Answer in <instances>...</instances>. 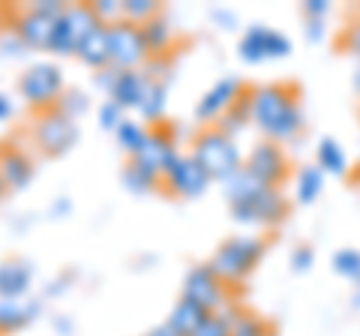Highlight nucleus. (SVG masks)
Masks as SVG:
<instances>
[{
    "mask_svg": "<svg viewBox=\"0 0 360 336\" xmlns=\"http://www.w3.org/2000/svg\"><path fill=\"white\" fill-rule=\"evenodd\" d=\"M315 165H319L324 174L342 177L345 168H348V156L340 148V141H336V138H321L319 148H315Z\"/></svg>",
    "mask_w": 360,
    "mask_h": 336,
    "instance_id": "obj_25",
    "label": "nucleus"
},
{
    "mask_svg": "<svg viewBox=\"0 0 360 336\" xmlns=\"http://www.w3.org/2000/svg\"><path fill=\"white\" fill-rule=\"evenodd\" d=\"M312 261H315V252H312V246H307V243L295 246V252H291V267H295L297 273H307L309 267H312Z\"/></svg>",
    "mask_w": 360,
    "mask_h": 336,
    "instance_id": "obj_36",
    "label": "nucleus"
},
{
    "mask_svg": "<svg viewBox=\"0 0 360 336\" xmlns=\"http://www.w3.org/2000/svg\"><path fill=\"white\" fill-rule=\"evenodd\" d=\"M120 181H123V186L129 189V193H135V195H144V193H150V189H156L160 186V177L156 174H150L144 165H139L135 160H129L127 165H123V174H120Z\"/></svg>",
    "mask_w": 360,
    "mask_h": 336,
    "instance_id": "obj_29",
    "label": "nucleus"
},
{
    "mask_svg": "<svg viewBox=\"0 0 360 336\" xmlns=\"http://www.w3.org/2000/svg\"><path fill=\"white\" fill-rule=\"evenodd\" d=\"M342 51L345 54H354V58L360 60V21L348 25V30L342 33Z\"/></svg>",
    "mask_w": 360,
    "mask_h": 336,
    "instance_id": "obj_37",
    "label": "nucleus"
},
{
    "mask_svg": "<svg viewBox=\"0 0 360 336\" xmlns=\"http://www.w3.org/2000/svg\"><path fill=\"white\" fill-rule=\"evenodd\" d=\"M141 33H144V42H148V49H150L153 58L165 54L168 49H172V42H174V27H172V21H168L162 13L156 18H150V21H144Z\"/></svg>",
    "mask_w": 360,
    "mask_h": 336,
    "instance_id": "obj_24",
    "label": "nucleus"
},
{
    "mask_svg": "<svg viewBox=\"0 0 360 336\" xmlns=\"http://www.w3.org/2000/svg\"><path fill=\"white\" fill-rule=\"evenodd\" d=\"M354 304L360 306V279H357V295H354Z\"/></svg>",
    "mask_w": 360,
    "mask_h": 336,
    "instance_id": "obj_45",
    "label": "nucleus"
},
{
    "mask_svg": "<svg viewBox=\"0 0 360 336\" xmlns=\"http://www.w3.org/2000/svg\"><path fill=\"white\" fill-rule=\"evenodd\" d=\"M180 297L193 300L195 306L207 309V312H219V306L225 304V297H229V285H225L222 276L210 267V261H205V264L189 267Z\"/></svg>",
    "mask_w": 360,
    "mask_h": 336,
    "instance_id": "obj_9",
    "label": "nucleus"
},
{
    "mask_svg": "<svg viewBox=\"0 0 360 336\" xmlns=\"http://www.w3.org/2000/svg\"><path fill=\"white\" fill-rule=\"evenodd\" d=\"M39 316V304L21 297V300H0V336L18 333Z\"/></svg>",
    "mask_w": 360,
    "mask_h": 336,
    "instance_id": "obj_20",
    "label": "nucleus"
},
{
    "mask_svg": "<svg viewBox=\"0 0 360 336\" xmlns=\"http://www.w3.org/2000/svg\"><path fill=\"white\" fill-rule=\"evenodd\" d=\"M246 91V84L240 82L238 75H229V78H219L217 84H210L205 93H201L198 105H195V120L198 123H213V120H222V115L229 111L234 103L240 99V93Z\"/></svg>",
    "mask_w": 360,
    "mask_h": 336,
    "instance_id": "obj_14",
    "label": "nucleus"
},
{
    "mask_svg": "<svg viewBox=\"0 0 360 336\" xmlns=\"http://www.w3.org/2000/svg\"><path fill=\"white\" fill-rule=\"evenodd\" d=\"M96 82L108 93V99H115L123 111H129V108H139V103H141L144 84H148V72H141V70H115V66H105V70L96 75Z\"/></svg>",
    "mask_w": 360,
    "mask_h": 336,
    "instance_id": "obj_13",
    "label": "nucleus"
},
{
    "mask_svg": "<svg viewBox=\"0 0 360 336\" xmlns=\"http://www.w3.org/2000/svg\"><path fill=\"white\" fill-rule=\"evenodd\" d=\"M264 250H267L264 238H258V234H238V238H229L217 246L210 267L222 276L225 285H238L255 273V267L264 259Z\"/></svg>",
    "mask_w": 360,
    "mask_h": 336,
    "instance_id": "obj_4",
    "label": "nucleus"
},
{
    "mask_svg": "<svg viewBox=\"0 0 360 336\" xmlns=\"http://www.w3.org/2000/svg\"><path fill=\"white\" fill-rule=\"evenodd\" d=\"M9 193V189H6V183H4V174H0V198H4Z\"/></svg>",
    "mask_w": 360,
    "mask_h": 336,
    "instance_id": "obj_44",
    "label": "nucleus"
},
{
    "mask_svg": "<svg viewBox=\"0 0 360 336\" xmlns=\"http://www.w3.org/2000/svg\"><path fill=\"white\" fill-rule=\"evenodd\" d=\"M96 25L99 21L94 15V9H90V4H66L60 18L54 21V37H51L49 51L58 54V58H70Z\"/></svg>",
    "mask_w": 360,
    "mask_h": 336,
    "instance_id": "obj_7",
    "label": "nucleus"
},
{
    "mask_svg": "<svg viewBox=\"0 0 360 336\" xmlns=\"http://www.w3.org/2000/svg\"><path fill=\"white\" fill-rule=\"evenodd\" d=\"M225 201H229L231 217L243 226L276 228L288 217V198L276 186H264L262 181H255L246 168H240L225 183Z\"/></svg>",
    "mask_w": 360,
    "mask_h": 336,
    "instance_id": "obj_1",
    "label": "nucleus"
},
{
    "mask_svg": "<svg viewBox=\"0 0 360 336\" xmlns=\"http://www.w3.org/2000/svg\"><path fill=\"white\" fill-rule=\"evenodd\" d=\"M250 123H252V87H246L238 103H234V105L222 115L219 129L225 132V136H231L234 141H238V136H240L246 127H250Z\"/></svg>",
    "mask_w": 360,
    "mask_h": 336,
    "instance_id": "obj_23",
    "label": "nucleus"
},
{
    "mask_svg": "<svg viewBox=\"0 0 360 336\" xmlns=\"http://www.w3.org/2000/svg\"><path fill=\"white\" fill-rule=\"evenodd\" d=\"M58 108L63 111V115H70L72 120H78V117H82L84 111H87V96H84L82 91H63Z\"/></svg>",
    "mask_w": 360,
    "mask_h": 336,
    "instance_id": "obj_34",
    "label": "nucleus"
},
{
    "mask_svg": "<svg viewBox=\"0 0 360 336\" xmlns=\"http://www.w3.org/2000/svg\"><path fill=\"white\" fill-rule=\"evenodd\" d=\"M229 324H231V336H270L274 328H270V321H264L262 316H255V312H229Z\"/></svg>",
    "mask_w": 360,
    "mask_h": 336,
    "instance_id": "obj_28",
    "label": "nucleus"
},
{
    "mask_svg": "<svg viewBox=\"0 0 360 336\" xmlns=\"http://www.w3.org/2000/svg\"><path fill=\"white\" fill-rule=\"evenodd\" d=\"M33 283V267L25 259L0 261V300H21L27 297Z\"/></svg>",
    "mask_w": 360,
    "mask_h": 336,
    "instance_id": "obj_18",
    "label": "nucleus"
},
{
    "mask_svg": "<svg viewBox=\"0 0 360 336\" xmlns=\"http://www.w3.org/2000/svg\"><path fill=\"white\" fill-rule=\"evenodd\" d=\"M108 37H111V66L115 70H141L153 58L139 25L117 21V25L108 27Z\"/></svg>",
    "mask_w": 360,
    "mask_h": 336,
    "instance_id": "obj_8",
    "label": "nucleus"
},
{
    "mask_svg": "<svg viewBox=\"0 0 360 336\" xmlns=\"http://www.w3.org/2000/svg\"><path fill=\"white\" fill-rule=\"evenodd\" d=\"M160 183L177 198H201L213 181L207 177L205 168L193 160V153H177V160L168 165Z\"/></svg>",
    "mask_w": 360,
    "mask_h": 336,
    "instance_id": "obj_12",
    "label": "nucleus"
},
{
    "mask_svg": "<svg viewBox=\"0 0 360 336\" xmlns=\"http://www.w3.org/2000/svg\"><path fill=\"white\" fill-rule=\"evenodd\" d=\"M270 336H276V333H270Z\"/></svg>",
    "mask_w": 360,
    "mask_h": 336,
    "instance_id": "obj_46",
    "label": "nucleus"
},
{
    "mask_svg": "<svg viewBox=\"0 0 360 336\" xmlns=\"http://www.w3.org/2000/svg\"><path fill=\"white\" fill-rule=\"evenodd\" d=\"M352 84H354V91L360 93V63L354 66V75H352Z\"/></svg>",
    "mask_w": 360,
    "mask_h": 336,
    "instance_id": "obj_43",
    "label": "nucleus"
},
{
    "mask_svg": "<svg viewBox=\"0 0 360 336\" xmlns=\"http://www.w3.org/2000/svg\"><path fill=\"white\" fill-rule=\"evenodd\" d=\"M123 120H127V111H123L115 99H105V103L99 105V127L105 132H115Z\"/></svg>",
    "mask_w": 360,
    "mask_h": 336,
    "instance_id": "obj_33",
    "label": "nucleus"
},
{
    "mask_svg": "<svg viewBox=\"0 0 360 336\" xmlns=\"http://www.w3.org/2000/svg\"><path fill=\"white\" fill-rule=\"evenodd\" d=\"M54 21L51 15L45 13H37V9H21L13 21V30L15 37L21 39L25 49H33V51H49L51 49V37H54Z\"/></svg>",
    "mask_w": 360,
    "mask_h": 336,
    "instance_id": "obj_16",
    "label": "nucleus"
},
{
    "mask_svg": "<svg viewBox=\"0 0 360 336\" xmlns=\"http://www.w3.org/2000/svg\"><path fill=\"white\" fill-rule=\"evenodd\" d=\"M162 13V6L156 4V0H123V21H129V25H144V21H150Z\"/></svg>",
    "mask_w": 360,
    "mask_h": 336,
    "instance_id": "obj_30",
    "label": "nucleus"
},
{
    "mask_svg": "<svg viewBox=\"0 0 360 336\" xmlns=\"http://www.w3.org/2000/svg\"><path fill=\"white\" fill-rule=\"evenodd\" d=\"M193 160L205 168L210 181H219V183H229L234 174L243 168L246 156L240 153L238 141L231 136H225L219 127H205L193 138Z\"/></svg>",
    "mask_w": 360,
    "mask_h": 336,
    "instance_id": "obj_3",
    "label": "nucleus"
},
{
    "mask_svg": "<svg viewBox=\"0 0 360 336\" xmlns=\"http://www.w3.org/2000/svg\"><path fill=\"white\" fill-rule=\"evenodd\" d=\"M144 336H177L172 328H168V324H160V328H153V330H148Z\"/></svg>",
    "mask_w": 360,
    "mask_h": 336,
    "instance_id": "obj_42",
    "label": "nucleus"
},
{
    "mask_svg": "<svg viewBox=\"0 0 360 336\" xmlns=\"http://www.w3.org/2000/svg\"><path fill=\"white\" fill-rule=\"evenodd\" d=\"M333 271H336V276L357 283V279H360V250H354V246L336 250V255H333Z\"/></svg>",
    "mask_w": 360,
    "mask_h": 336,
    "instance_id": "obj_31",
    "label": "nucleus"
},
{
    "mask_svg": "<svg viewBox=\"0 0 360 336\" xmlns=\"http://www.w3.org/2000/svg\"><path fill=\"white\" fill-rule=\"evenodd\" d=\"M243 168L255 177V181H262L264 186H276V189L283 186L291 174V162H288L285 150L279 148L276 141H267V138L258 141L250 150V156L243 160Z\"/></svg>",
    "mask_w": 360,
    "mask_h": 336,
    "instance_id": "obj_11",
    "label": "nucleus"
},
{
    "mask_svg": "<svg viewBox=\"0 0 360 336\" xmlns=\"http://www.w3.org/2000/svg\"><path fill=\"white\" fill-rule=\"evenodd\" d=\"M148 136H150V129L144 127L141 120H129V117L115 129V138H117V144H120V150L129 153V160H132V156H139V150L144 148Z\"/></svg>",
    "mask_w": 360,
    "mask_h": 336,
    "instance_id": "obj_27",
    "label": "nucleus"
},
{
    "mask_svg": "<svg viewBox=\"0 0 360 336\" xmlns=\"http://www.w3.org/2000/svg\"><path fill=\"white\" fill-rule=\"evenodd\" d=\"M9 115H13V99L6 93H0V120H6Z\"/></svg>",
    "mask_w": 360,
    "mask_h": 336,
    "instance_id": "obj_41",
    "label": "nucleus"
},
{
    "mask_svg": "<svg viewBox=\"0 0 360 336\" xmlns=\"http://www.w3.org/2000/svg\"><path fill=\"white\" fill-rule=\"evenodd\" d=\"M321 189H324V172L319 165H303L297 172V177H295L297 201L300 205H312V201L321 195Z\"/></svg>",
    "mask_w": 360,
    "mask_h": 336,
    "instance_id": "obj_26",
    "label": "nucleus"
},
{
    "mask_svg": "<svg viewBox=\"0 0 360 336\" xmlns=\"http://www.w3.org/2000/svg\"><path fill=\"white\" fill-rule=\"evenodd\" d=\"M321 37H324V21L307 18V39H309V42H319Z\"/></svg>",
    "mask_w": 360,
    "mask_h": 336,
    "instance_id": "obj_40",
    "label": "nucleus"
},
{
    "mask_svg": "<svg viewBox=\"0 0 360 336\" xmlns=\"http://www.w3.org/2000/svg\"><path fill=\"white\" fill-rule=\"evenodd\" d=\"M63 91H66V82H63L60 66L58 63H49V60L27 66V70L21 72V78H18V93H21V99H25L30 108H37V111L58 108Z\"/></svg>",
    "mask_w": 360,
    "mask_h": 336,
    "instance_id": "obj_5",
    "label": "nucleus"
},
{
    "mask_svg": "<svg viewBox=\"0 0 360 336\" xmlns=\"http://www.w3.org/2000/svg\"><path fill=\"white\" fill-rule=\"evenodd\" d=\"M252 123L267 141H291L303 129L300 91L288 82L252 87Z\"/></svg>",
    "mask_w": 360,
    "mask_h": 336,
    "instance_id": "obj_2",
    "label": "nucleus"
},
{
    "mask_svg": "<svg viewBox=\"0 0 360 336\" xmlns=\"http://www.w3.org/2000/svg\"><path fill=\"white\" fill-rule=\"evenodd\" d=\"M33 141H37L42 156L58 160V156H66L78 144V123L70 115H63L60 108L42 111L39 120L33 123Z\"/></svg>",
    "mask_w": 360,
    "mask_h": 336,
    "instance_id": "obj_6",
    "label": "nucleus"
},
{
    "mask_svg": "<svg viewBox=\"0 0 360 336\" xmlns=\"http://www.w3.org/2000/svg\"><path fill=\"white\" fill-rule=\"evenodd\" d=\"M300 13L303 18H315V21H324L330 13V4L328 0H307V4H300Z\"/></svg>",
    "mask_w": 360,
    "mask_h": 336,
    "instance_id": "obj_38",
    "label": "nucleus"
},
{
    "mask_svg": "<svg viewBox=\"0 0 360 336\" xmlns=\"http://www.w3.org/2000/svg\"><path fill=\"white\" fill-rule=\"evenodd\" d=\"M0 174H4L6 189H13V193L30 186V181L37 177L33 156L18 144H0Z\"/></svg>",
    "mask_w": 360,
    "mask_h": 336,
    "instance_id": "obj_17",
    "label": "nucleus"
},
{
    "mask_svg": "<svg viewBox=\"0 0 360 336\" xmlns=\"http://www.w3.org/2000/svg\"><path fill=\"white\" fill-rule=\"evenodd\" d=\"M193 336H231L229 316H222V312H213V316H210L205 324H201V328H198Z\"/></svg>",
    "mask_w": 360,
    "mask_h": 336,
    "instance_id": "obj_35",
    "label": "nucleus"
},
{
    "mask_svg": "<svg viewBox=\"0 0 360 336\" xmlns=\"http://www.w3.org/2000/svg\"><path fill=\"white\" fill-rule=\"evenodd\" d=\"M177 153L180 150L174 144V136L165 127H156V129H150V136H148V141H144V148L139 150V156H132V160L162 181V174L168 172V165L177 160Z\"/></svg>",
    "mask_w": 360,
    "mask_h": 336,
    "instance_id": "obj_15",
    "label": "nucleus"
},
{
    "mask_svg": "<svg viewBox=\"0 0 360 336\" xmlns=\"http://www.w3.org/2000/svg\"><path fill=\"white\" fill-rule=\"evenodd\" d=\"M90 9H94L99 25L111 27V25H117V21H123V0H94Z\"/></svg>",
    "mask_w": 360,
    "mask_h": 336,
    "instance_id": "obj_32",
    "label": "nucleus"
},
{
    "mask_svg": "<svg viewBox=\"0 0 360 336\" xmlns=\"http://www.w3.org/2000/svg\"><path fill=\"white\" fill-rule=\"evenodd\" d=\"M75 58L82 60L90 70L103 72L105 66H111V37H108V25H96L94 30L82 39V46L75 49Z\"/></svg>",
    "mask_w": 360,
    "mask_h": 336,
    "instance_id": "obj_19",
    "label": "nucleus"
},
{
    "mask_svg": "<svg viewBox=\"0 0 360 336\" xmlns=\"http://www.w3.org/2000/svg\"><path fill=\"white\" fill-rule=\"evenodd\" d=\"M165 82L162 78H156V75H148V84H144V93H141V103H139V115L141 120H148V123H156L160 127V120L165 115Z\"/></svg>",
    "mask_w": 360,
    "mask_h": 336,
    "instance_id": "obj_22",
    "label": "nucleus"
},
{
    "mask_svg": "<svg viewBox=\"0 0 360 336\" xmlns=\"http://www.w3.org/2000/svg\"><path fill=\"white\" fill-rule=\"evenodd\" d=\"M30 9H37V13H45L51 18H60V13L66 9L63 0H37V4H30Z\"/></svg>",
    "mask_w": 360,
    "mask_h": 336,
    "instance_id": "obj_39",
    "label": "nucleus"
},
{
    "mask_svg": "<svg viewBox=\"0 0 360 336\" xmlns=\"http://www.w3.org/2000/svg\"><path fill=\"white\" fill-rule=\"evenodd\" d=\"M240 60L243 63H264V60H283L291 54V39L267 25H252L246 27L240 37Z\"/></svg>",
    "mask_w": 360,
    "mask_h": 336,
    "instance_id": "obj_10",
    "label": "nucleus"
},
{
    "mask_svg": "<svg viewBox=\"0 0 360 336\" xmlns=\"http://www.w3.org/2000/svg\"><path fill=\"white\" fill-rule=\"evenodd\" d=\"M213 316V312H207V309H201V306H195L193 300H186V297H180L177 304H174V309H172V316H168V328H172L177 336H193L201 324H205L207 318Z\"/></svg>",
    "mask_w": 360,
    "mask_h": 336,
    "instance_id": "obj_21",
    "label": "nucleus"
}]
</instances>
